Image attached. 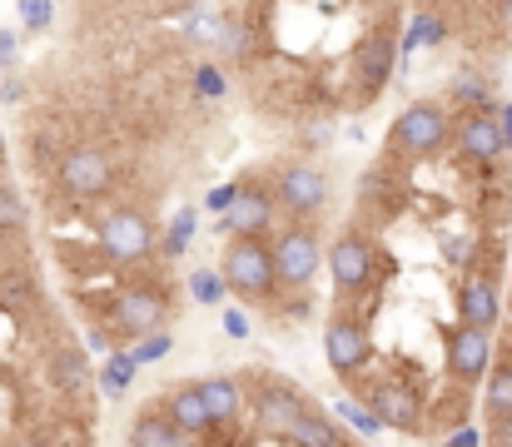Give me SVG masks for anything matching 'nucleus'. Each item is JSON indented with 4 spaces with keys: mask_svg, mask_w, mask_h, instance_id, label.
Returning a JSON list of instances; mask_svg holds the SVG:
<instances>
[{
    "mask_svg": "<svg viewBox=\"0 0 512 447\" xmlns=\"http://www.w3.org/2000/svg\"><path fill=\"white\" fill-rule=\"evenodd\" d=\"M224 284L239 298H269L279 284H274V259L259 239H234L224 249Z\"/></svg>",
    "mask_w": 512,
    "mask_h": 447,
    "instance_id": "obj_1",
    "label": "nucleus"
},
{
    "mask_svg": "<svg viewBox=\"0 0 512 447\" xmlns=\"http://www.w3.org/2000/svg\"><path fill=\"white\" fill-rule=\"evenodd\" d=\"M393 145L403 149V154H438V149L448 145V110L438 100L408 105L398 115V125H393Z\"/></svg>",
    "mask_w": 512,
    "mask_h": 447,
    "instance_id": "obj_2",
    "label": "nucleus"
},
{
    "mask_svg": "<svg viewBox=\"0 0 512 447\" xmlns=\"http://www.w3.org/2000/svg\"><path fill=\"white\" fill-rule=\"evenodd\" d=\"M274 259V284L284 289H309V279L319 274V239L304 234V229H284L269 249Z\"/></svg>",
    "mask_w": 512,
    "mask_h": 447,
    "instance_id": "obj_3",
    "label": "nucleus"
},
{
    "mask_svg": "<svg viewBox=\"0 0 512 447\" xmlns=\"http://www.w3.org/2000/svg\"><path fill=\"white\" fill-rule=\"evenodd\" d=\"M150 244H155V229H150V219L135 214V209H120V214H110V219L100 224V249H105L115 264L145 259Z\"/></svg>",
    "mask_w": 512,
    "mask_h": 447,
    "instance_id": "obj_4",
    "label": "nucleus"
},
{
    "mask_svg": "<svg viewBox=\"0 0 512 447\" xmlns=\"http://www.w3.org/2000/svg\"><path fill=\"white\" fill-rule=\"evenodd\" d=\"M329 269H334V289H339V298L363 294V289L378 279V269H373V249H368L363 234H339V244L329 249Z\"/></svg>",
    "mask_w": 512,
    "mask_h": 447,
    "instance_id": "obj_5",
    "label": "nucleus"
},
{
    "mask_svg": "<svg viewBox=\"0 0 512 447\" xmlns=\"http://www.w3.org/2000/svg\"><path fill=\"white\" fill-rule=\"evenodd\" d=\"M60 184L70 199H95L115 184V164L105 149H70L65 164H60Z\"/></svg>",
    "mask_w": 512,
    "mask_h": 447,
    "instance_id": "obj_6",
    "label": "nucleus"
},
{
    "mask_svg": "<svg viewBox=\"0 0 512 447\" xmlns=\"http://www.w3.org/2000/svg\"><path fill=\"white\" fill-rule=\"evenodd\" d=\"M279 204L299 219H314L324 204H329V179L319 164H289L279 174Z\"/></svg>",
    "mask_w": 512,
    "mask_h": 447,
    "instance_id": "obj_7",
    "label": "nucleus"
},
{
    "mask_svg": "<svg viewBox=\"0 0 512 447\" xmlns=\"http://www.w3.org/2000/svg\"><path fill=\"white\" fill-rule=\"evenodd\" d=\"M488 363H493V338L488 333H478V328H448V373L458 378V383H478L483 373H488Z\"/></svg>",
    "mask_w": 512,
    "mask_h": 447,
    "instance_id": "obj_8",
    "label": "nucleus"
},
{
    "mask_svg": "<svg viewBox=\"0 0 512 447\" xmlns=\"http://www.w3.org/2000/svg\"><path fill=\"white\" fill-rule=\"evenodd\" d=\"M324 353H329V368H334V373H358V368L368 363L373 343H368V333H363L353 318H334V323L324 328Z\"/></svg>",
    "mask_w": 512,
    "mask_h": 447,
    "instance_id": "obj_9",
    "label": "nucleus"
},
{
    "mask_svg": "<svg viewBox=\"0 0 512 447\" xmlns=\"http://www.w3.org/2000/svg\"><path fill=\"white\" fill-rule=\"evenodd\" d=\"M368 398H373V423H388V428L423 423V393H413L408 383H378Z\"/></svg>",
    "mask_w": 512,
    "mask_h": 447,
    "instance_id": "obj_10",
    "label": "nucleus"
},
{
    "mask_svg": "<svg viewBox=\"0 0 512 447\" xmlns=\"http://www.w3.org/2000/svg\"><path fill=\"white\" fill-rule=\"evenodd\" d=\"M165 318V298L155 294V289H125V294L110 303V323L120 328V333H150L155 323Z\"/></svg>",
    "mask_w": 512,
    "mask_h": 447,
    "instance_id": "obj_11",
    "label": "nucleus"
},
{
    "mask_svg": "<svg viewBox=\"0 0 512 447\" xmlns=\"http://www.w3.org/2000/svg\"><path fill=\"white\" fill-rule=\"evenodd\" d=\"M269 219H274V199L259 194V189H239V194L229 199V209H224L219 224H224L229 234H239V239H254V234L269 229Z\"/></svg>",
    "mask_w": 512,
    "mask_h": 447,
    "instance_id": "obj_12",
    "label": "nucleus"
},
{
    "mask_svg": "<svg viewBox=\"0 0 512 447\" xmlns=\"http://www.w3.org/2000/svg\"><path fill=\"white\" fill-rule=\"evenodd\" d=\"M458 318H463V328H478V333H488L498 323V294L488 279H468L458 289Z\"/></svg>",
    "mask_w": 512,
    "mask_h": 447,
    "instance_id": "obj_13",
    "label": "nucleus"
},
{
    "mask_svg": "<svg viewBox=\"0 0 512 447\" xmlns=\"http://www.w3.org/2000/svg\"><path fill=\"white\" fill-rule=\"evenodd\" d=\"M458 154L473 159V164H493V159L503 154V130H498V120H493V115H473V120L463 125V135H458Z\"/></svg>",
    "mask_w": 512,
    "mask_h": 447,
    "instance_id": "obj_14",
    "label": "nucleus"
},
{
    "mask_svg": "<svg viewBox=\"0 0 512 447\" xmlns=\"http://www.w3.org/2000/svg\"><path fill=\"white\" fill-rule=\"evenodd\" d=\"M194 398H199V408H204L209 428H219V423H234V418H239V383H234V378H204V383L194 388Z\"/></svg>",
    "mask_w": 512,
    "mask_h": 447,
    "instance_id": "obj_15",
    "label": "nucleus"
},
{
    "mask_svg": "<svg viewBox=\"0 0 512 447\" xmlns=\"http://www.w3.org/2000/svg\"><path fill=\"white\" fill-rule=\"evenodd\" d=\"M388 65H393V35L388 30H373L363 45H358V75L368 80V90H378L388 80Z\"/></svg>",
    "mask_w": 512,
    "mask_h": 447,
    "instance_id": "obj_16",
    "label": "nucleus"
},
{
    "mask_svg": "<svg viewBox=\"0 0 512 447\" xmlns=\"http://www.w3.org/2000/svg\"><path fill=\"white\" fill-rule=\"evenodd\" d=\"M294 447H343V438L334 433V423H324L314 408H299V418L289 423V433H284Z\"/></svg>",
    "mask_w": 512,
    "mask_h": 447,
    "instance_id": "obj_17",
    "label": "nucleus"
},
{
    "mask_svg": "<svg viewBox=\"0 0 512 447\" xmlns=\"http://www.w3.org/2000/svg\"><path fill=\"white\" fill-rule=\"evenodd\" d=\"M254 408H259V423H264V433H274V438H284L289 433V423L299 418V398H289V393H259L254 398Z\"/></svg>",
    "mask_w": 512,
    "mask_h": 447,
    "instance_id": "obj_18",
    "label": "nucleus"
},
{
    "mask_svg": "<svg viewBox=\"0 0 512 447\" xmlns=\"http://www.w3.org/2000/svg\"><path fill=\"white\" fill-rule=\"evenodd\" d=\"M130 447H184V438L174 433L165 413H140L135 428H130Z\"/></svg>",
    "mask_w": 512,
    "mask_h": 447,
    "instance_id": "obj_19",
    "label": "nucleus"
},
{
    "mask_svg": "<svg viewBox=\"0 0 512 447\" xmlns=\"http://www.w3.org/2000/svg\"><path fill=\"white\" fill-rule=\"evenodd\" d=\"M165 418L174 423V433H179V438H184V433H204V428H209V418H204V408H199L194 388H179V393H174Z\"/></svg>",
    "mask_w": 512,
    "mask_h": 447,
    "instance_id": "obj_20",
    "label": "nucleus"
},
{
    "mask_svg": "<svg viewBox=\"0 0 512 447\" xmlns=\"http://www.w3.org/2000/svg\"><path fill=\"white\" fill-rule=\"evenodd\" d=\"M488 418L493 423L512 418V368H498L493 383H488Z\"/></svg>",
    "mask_w": 512,
    "mask_h": 447,
    "instance_id": "obj_21",
    "label": "nucleus"
},
{
    "mask_svg": "<svg viewBox=\"0 0 512 447\" xmlns=\"http://www.w3.org/2000/svg\"><path fill=\"white\" fill-rule=\"evenodd\" d=\"M25 229V204L10 184H0V234H20Z\"/></svg>",
    "mask_w": 512,
    "mask_h": 447,
    "instance_id": "obj_22",
    "label": "nucleus"
},
{
    "mask_svg": "<svg viewBox=\"0 0 512 447\" xmlns=\"http://www.w3.org/2000/svg\"><path fill=\"white\" fill-rule=\"evenodd\" d=\"M453 95H458V100H473V105H483V100H488V85H483V80L468 70V75H458V80H453Z\"/></svg>",
    "mask_w": 512,
    "mask_h": 447,
    "instance_id": "obj_23",
    "label": "nucleus"
},
{
    "mask_svg": "<svg viewBox=\"0 0 512 447\" xmlns=\"http://www.w3.org/2000/svg\"><path fill=\"white\" fill-rule=\"evenodd\" d=\"M418 40H423V45H438V40H443V25H438L433 15H418V20H413V35H408V45H418Z\"/></svg>",
    "mask_w": 512,
    "mask_h": 447,
    "instance_id": "obj_24",
    "label": "nucleus"
},
{
    "mask_svg": "<svg viewBox=\"0 0 512 447\" xmlns=\"http://www.w3.org/2000/svg\"><path fill=\"white\" fill-rule=\"evenodd\" d=\"M189 239H194V214L184 209V214H179V219L170 224V254H179V249H184Z\"/></svg>",
    "mask_w": 512,
    "mask_h": 447,
    "instance_id": "obj_25",
    "label": "nucleus"
},
{
    "mask_svg": "<svg viewBox=\"0 0 512 447\" xmlns=\"http://www.w3.org/2000/svg\"><path fill=\"white\" fill-rule=\"evenodd\" d=\"M20 15H25V25H30V30L50 25V5H20Z\"/></svg>",
    "mask_w": 512,
    "mask_h": 447,
    "instance_id": "obj_26",
    "label": "nucleus"
},
{
    "mask_svg": "<svg viewBox=\"0 0 512 447\" xmlns=\"http://www.w3.org/2000/svg\"><path fill=\"white\" fill-rule=\"evenodd\" d=\"M443 249H448V259H473V239H453V234H443Z\"/></svg>",
    "mask_w": 512,
    "mask_h": 447,
    "instance_id": "obj_27",
    "label": "nucleus"
},
{
    "mask_svg": "<svg viewBox=\"0 0 512 447\" xmlns=\"http://www.w3.org/2000/svg\"><path fill=\"white\" fill-rule=\"evenodd\" d=\"M343 418H348V423H358L363 433H373V428H378V423H373V413H363V408H353V403H343Z\"/></svg>",
    "mask_w": 512,
    "mask_h": 447,
    "instance_id": "obj_28",
    "label": "nucleus"
},
{
    "mask_svg": "<svg viewBox=\"0 0 512 447\" xmlns=\"http://www.w3.org/2000/svg\"><path fill=\"white\" fill-rule=\"evenodd\" d=\"M165 353H170V338H150V343L140 348V358H145V363H155V358H165Z\"/></svg>",
    "mask_w": 512,
    "mask_h": 447,
    "instance_id": "obj_29",
    "label": "nucleus"
},
{
    "mask_svg": "<svg viewBox=\"0 0 512 447\" xmlns=\"http://www.w3.org/2000/svg\"><path fill=\"white\" fill-rule=\"evenodd\" d=\"M493 447H512V418L493 423Z\"/></svg>",
    "mask_w": 512,
    "mask_h": 447,
    "instance_id": "obj_30",
    "label": "nucleus"
},
{
    "mask_svg": "<svg viewBox=\"0 0 512 447\" xmlns=\"http://www.w3.org/2000/svg\"><path fill=\"white\" fill-rule=\"evenodd\" d=\"M234 194H239V189H234V184H224V189H214V194H209V204H214V209H229V199H234Z\"/></svg>",
    "mask_w": 512,
    "mask_h": 447,
    "instance_id": "obj_31",
    "label": "nucleus"
},
{
    "mask_svg": "<svg viewBox=\"0 0 512 447\" xmlns=\"http://www.w3.org/2000/svg\"><path fill=\"white\" fill-rule=\"evenodd\" d=\"M194 294H199V298H214V294H219V284H214L209 274H199V279H194Z\"/></svg>",
    "mask_w": 512,
    "mask_h": 447,
    "instance_id": "obj_32",
    "label": "nucleus"
},
{
    "mask_svg": "<svg viewBox=\"0 0 512 447\" xmlns=\"http://www.w3.org/2000/svg\"><path fill=\"white\" fill-rule=\"evenodd\" d=\"M503 115H508V125H498V130H503V149H508L512 145V105L503 110Z\"/></svg>",
    "mask_w": 512,
    "mask_h": 447,
    "instance_id": "obj_33",
    "label": "nucleus"
},
{
    "mask_svg": "<svg viewBox=\"0 0 512 447\" xmlns=\"http://www.w3.org/2000/svg\"><path fill=\"white\" fill-rule=\"evenodd\" d=\"M453 447H478V438H473V433H458V443Z\"/></svg>",
    "mask_w": 512,
    "mask_h": 447,
    "instance_id": "obj_34",
    "label": "nucleus"
},
{
    "mask_svg": "<svg viewBox=\"0 0 512 447\" xmlns=\"http://www.w3.org/2000/svg\"><path fill=\"white\" fill-rule=\"evenodd\" d=\"M498 20H503V25H512V5H503V10H498Z\"/></svg>",
    "mask_w": 512,
    "mask_h": 447,
    "instance_id": "obj_35",
    "label": "nucleus"
},
{
    "mask_svg": "<svg viewBox=\"0 0 512 447\" xmlns=\"http://www.w3.org/2000/svg\"><path fill=\"white\" fill-rule=\"evenodd\" d=\"M0 159H5V135H0Z\"/></svg>",
    "mask_w": 512,
    "mask_h": 447,
    "instance_id": "obj_36",
    "label": "nucleus"
},
{
    "mask_svg": "<svg viewBox=\"0 0 512 447\" xmlns=\"http://www.w3.org/2000/svg\"><path fill=\"white\" fill-rule=\"evenodd\" d=\"M343 447H353V443H343Z\"/></svg>",
    "mask_w": 512,
    "mask_h": 447,
    "instance_id": "obj_37",
    "label": "nucleus"
}]
</instances>
